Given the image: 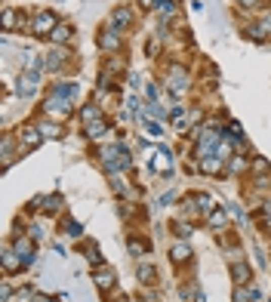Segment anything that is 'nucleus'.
<instances>
[{
  "instance_id": "1",
  "label": "nucleus",
  "mask_w": 271,
  "mask_h": 302,
  "mask_svg": "<svg viewBox=\"0 0 271 302\" xmlns=\"http://www.w3.org/2000/svg\"><path fill=\"white\" fill-rule=\"evenodd\" d=\"M56 25H59V19H56L53 13H37L34 22H31V31H34L37 37H50V34L56 31Z\"/></svg>"
},
{
  "instance_id": "2",
  "label": "nucleus",
  "mask_w": 271,
  "mask_h": 302,
  "mask_svg": "<svg viewBox=\"0 0 271 302\" xmlns=\"http://www.w3.org/2000/svg\"><path fill=\"white\" fill-rule=\"evenodd\" d=\"M99 47L105 53H114V50H121V31L114 28V25H105L102 34H99Z\"/></svg>"
},
{
  "instance_id": "3",
  "label": "nucleus",
  "mask_w": 271,
  "mask_h": 302,
  "mask_svg": "<svg viewBox=\"0 0 271 302\" xmlns=\"http://www.w3.org/2000/svg\"><path fill=\"white\" fill-rule=\"evenodd\" d=\"M167 84H170L176 93L188 90V71H185L182 65H170V78H167Z\"/></svg>"
},
{
  "instance_id": "4",
  "label": "nucleus",
  "mask_w": 271,
  "mask_h": 302,
  "mask_svg": "<svg viewBox=\"0 0 271 302\" xmlns=\"http://www.w3.org/2000/svg\"><path fill=\"white\" fill-rule=\"evenodd\" d=\"M37 84H41V74H37V71H25L22 78H19V93L22 96H31L37 90Z\"/></svg>"
},
{
  "instance_id": "5",
  "label": "nucleus",
  "mask_w": 271,
  "mask_h": 302,
  "mask_svg": "<svg viewBox=\"0 0 271 302\" xmlns=\"http://www.w3.org/2000/svg\"><path fill=\"white\" fill-rule=\"evenodd\" d=\"M108 25H114L118 31H124V28H130V25H133V13H130L127 7H118V10L111 13V22H108Z\"/></svg>"
},
{
  "instance_id": "6",
  "label": "nucleus",
  "mask_w": 271,
  "mask_h": 302,
  "mask_svg": "<svg viewBox=\"0 0 271 302\" xmlns=\"http://www.w3.org/2000/svg\"><path fill=\"white\" fill-rule=\"evenodd\" d=\"M22 262H25V259L16 253V247H7V250H4V269H7V275L19 272V269H22Z\"/></svg>"
},
{
  "instance_id": "7",
  "label": "nucleus",
  "mask_w": 271,
  "mask_h": 302,
  "mask_svg": "<svg viewBox=\"0 0 271 302\" xmlns=\"http://www.w3.org/2000/svg\"><path fill=\"white\" fill-rule=\"evenodd\" d=\"M71 37H74V28H71L68 22H59V25H56V31L50 34V41H53V44H68Z\"/></svg>"
},
{
  "instance_id": "8",
  "label": "nucleus",
  "mask_w": 271,
  "mask_h": 302,
  "mask_svg": "<svg viewBox=\"0 0 271 302\" xmlns=\"http://www.w3.org/2000/svg\"><path fill=\"white\" fill-rule=\"evenodd\" d=\"M93 281H96V287H99L102 293H108V290L114 287V272H111V269H99V272L93 275Z\"/></svg>"
},
{
  "instance_id": "9",
  "label": "nucleus",
  "mask_w": 271,
  "mask_h": 302,
  "mask_svg": "<svg viewBox=\"0 0 271 302\" xmlns=\"http://www.w3.org/2000/svg\"><path fill=\"white\" fill-rule=\"evenodd\" d=\"M41 127H34V124H28L25 130H22V142L28 145V148H37V145H41Z\"/></svg>"
},
{
  "instance_id": "10",
  "label": "nucleus",
  "mask_w": 271,
  "mask_h": 302,
  "mask_svg": "<svg viewBox=\"0 0 271 302\" xmlns=\"http://www.w3.org/2000/svg\"><path fill=\"white\" fill-rule=\"evenodd\" d=\"M201 170L210 173V176H216V173L222 170V158H219V155H204V158H201Z\"/></svg>"
},
{
  "instance_id": "11",
  "label": "nucleus",
  "mask_w": 271,
  "mask_h": 302,
  "mask_svg": "<svg viewBox=\"0 0 271 302\" xmlns=\"http://www.w3.org/2000/svg\"><path fill=\"white\" fill-rule=\"evenodd\" d=\"M210 229L213 232H225L228 229V213L225 210H213L210 213Z\"/></svg>"
},
{
  "instance_id": "12",
  "label": "nucleus",
  "mask_w": 271,
  "mask_h": 302,
  "mask_svg": "<svg viewBox=\"0 0 271 302\" xmlns=\"http://www.w3.org/2000/svg\"><path fill=\"white\" fill-rule=\"evenodd\" d=\"M170 256H173V262H185V259L191 256V247H188V244H185V241L179 238V241H176V244L170 247Z\"/></svg>"
},
{
  "instance_id": "13",
  "label": "nucleus",
  "mask_w": 271,
  "mask_h": 302,
  "mask_svg": "<svg viewBox=\"0 0 271 302\" xmlns=\"http://www.w3.org/2000/svg\"><path fill=\"white\" fill-rule=\"evenodd\" d=\"M231 278L238 284H250V266L247 262H235V266H231Z\"/></svg>"
},
{
  "instance_id": "14",
  "label": "nucleus",
  "mask_w": 271,
  "mask_h": 302,
  "mask_svg": "<svg viewBox=\"0 0 271 302\" xmlns=\"http://www.w3.org/2000/svg\"><path fill=\"white\" fill-rule=\"evenodd\" d=\"M105 133H108V124H105L102 118H96V121L87 124V136H90V139H102Z\"/></svg>"
},
{
  "instance_id": "15",
  "label": "nucleus",
  "mask_w": 271,
  "mask_h": 302,
  "mask_svg": "<svg viewBox=\"0 0 271 302\" xmlns=\"http://www.w3.org/2000/svg\"><path fill=\"white\" fill-rule=\"evenodd\" d=\"M136 275H139V281H142V284H151V281H154V275H158V272H154V266H151V262H142Z\"/></svg>"
},
{
  "instance_id": "16",
  "label": "nucleus",
  "mask_w": 271,
  "mask_h": 302,
  "mask_svg": "<svg viewBox=\"0 0 271 302\" xmlns=\"http://www.w3.org/2000/svg\"><path fill=\"white\" fill-rule=\"evenodd\" d=\"M37 127H41V133L50 136V139H59V136H62V127L53 124V121H44V124H37Z\"/></svg>"
},
{
  "instance_id": "17",
  "label": "nucleus",
  "mask_w": 271,
  "mask_h": 302,
  "mask_svg": "<svg viewBox=\"0 0 271 302\" xmlns=\"http://www.w3.org/2000/svg\"><path fill=\"white\" fill-rule=\"evenodd\" d=\"M16 253L28 262V259H31V241H28V238H16Z\"/></svg>"
},
{
  "instance_id": "18",
  "label": "nucleus",
  "mask_w": 271,
  "mask_h": 302,
  "mask_svg": "<svg viewBox=\"0 0 271 302\" xmlns=\"http://www.w3.org/2000/svg\"><path fill=\"white\" fill-rule=\"evenodd\" d=\"M41 207H44V210H50V213H56V210H62V198H59V195H53V198L41 201Z\"/></svg>"
},
{
  "instance_id": "19",
  "label": "nucleus",
  "mask_w": 271,
  "mask_h": 302,
  "mask_svg": "<svg viewBox=\"0 0 271 302\" xmlns=\"http://www.w3.org/2000/svg\"><path fill=\"white\" fill-rule=\"evenodd\" d=\"M253 296H256V290H253V287H247V290H244V287H238V290H235V302H250Z\"/></svg>"
},
{
  "instance_id": "20",
  "label": "nucleus",
  "mask_w": 271,
  "mask_h": 302,
  "mask_svg": "<svg viewBox=\"0 0 271 302\" xmlns=\"http://www.w3.org/2000/svg\"><path fill=\"white\" fill-rule=\"evenodd\" d=\"M62 62H65V53H62V50H56V53H53V56H50V59H47V62H44V65H47V68H50V71H53V68H59V65H62Z\"/></svg>"
},
{
  "instance_id": "21",
  "label": "nucleus",
  "mask_w": 271,
  "mask_h": 302,
  "mask_svg": "<svg viewBox=\"0 0 271 302\" xmlns=\"http://www.w3.org/2000/svg\"><path fill=\"white\" fill-rule=\"evenodd\" d=\"M65 235L68 238H81V225H77L74 219H65Z\"/></svg>"
},
{
  "instance_id": "22",
  "label": "nucleus",
  "mask_w": 271,
  "mask_h": 302,
  "mask_svg": "<svg viewBox=\"0 0 271 302\" xmlns=\"http://www.w3.org/2000/svg\"><path fill=\"white\" fill-rule=\"evenodd\" d=\"M170 167V155L167 151H158V158H154V170H167Z\"/></svg>"
},
{
  "instance_id": "23",
  "label": "nucleus",
  "mask_w": 271,
  "mask_h": 302,
  "mask_svg": "<svg viewBox=\"0 0 271 302\" xmlns=\"http://www.w3.org/2000/svg\"><path fill=\"white\" fill-rule=\"evenodd\" d=\"M87 259L93 262V266H102V253H99V247L90 244V247H87Z\"/></svg>"
},
{
  "instance_id": "24",
  "label": "nucleus",
  "mask_w": 271,
  "mask_h": 302,
  "mask_svg": "<svg viewBox=\"0 0 271 302\" xmlns=\"http://www.w3.org/2000/svg\"><path fill=\"white\" fill-rule=\"evenodd\" d=\"M145 250H148V244H142L139 238H133V241H130V253H133V256H142Z\"/></svg>"
},
{
  "instance_id": "25",
  "label": "nucleus",
  "mask_w": 271,
  "mask_h": 302,
  "mask_svg": "<svg viewBox=\"0 0 271 302\" xmlns=\"http://www.w3.org/2000/svg\"><path fill=\"white\" fill-rule=\"evenodd\" d=\"M176 235H179V238L185 241V238L191 235V225H188V222H176Z\"/></svg>"
},
{
  "instance_id": "26",
  "label": "nucleus",
  "mask_w": 271,
  "mask_h": 302,
  "mask_svg": "<svg viewBox=\"0 0 271 302\" xmlns=\"http://www.w3.org/2000/svg\"><path fill=\"white\" fill-rule=\"evenodd\" d=\"M176 13V4H170V0H161V16L167 19V16H173Z\"/></svg>"
},
{
  "instance_id": "27",
  "label": "nucleus",
  "mask_w": 271,
  "mask_h": 302,
  "mask_svg": "<svg viewBox=\"0 0 271 302\" xmlns=\"http://www.w3.org/2000/svg\"><path fill=\"white\" fill-rule=\"evenodd\" d=\"M145 124V130L151 133V136H161V124H154V121H142Z\"/></svg>"
},
{
  "instance_id": "28",
  "label": "nucleus",
  "mask_w": 271,
  "mask_h": 302,
  "mask_svg": "<svg viewBox=\"0 0 271 302\" xmlns=\"http://www.w3.org/2000/svg\"><path fill=\"white\" fill-rule=\"evenodd\" d=\"M13 25H16V13L7 10V13H4V28H13Z\"/></svg>"
},
{
  "instance_id": "29",
  "label": "nucleus",
  "mask_w": 271,
  "mask_h": 302,
  "mask_svg": "<svg viewBox=\"0 0 271 302\" xmlns=\"http://www.w3.org/2000/svg\"><path fill=\"white\" fill-rule=\"evenodd\" d=\"M244 167H247V161H244V158H235V161H231V173H241Z\"/></svg>"
},
{
  "instance_id": "30",
  "label": "nucleus",
  "mask_w": 271,
  "mask_h": 302,
  "mask_svg": "<svg viewBox=\"0 0 271 302\" xmlns=\"http://www.w3.org/2000/svg\"><path fill=\"white\" fill-rule=\"evenodd\" d=\"M142 302H158V293H154V290H142Z\"/></svg>"
},
{
  "instance_id": "31",
  "label": "nucleus",
  "mask_w": 271,
  "mask_h": 302,
  "mask_svg": "<svg viewBox=\"0 0 271 302\" xmlns=\"http://www.w3.org/2000/svg\"><path fill=\"white\" fill-rule=\"evenodd\" d=\"M139 4H142L145 10H158V7H161V0H139Z\"/></svg>"
},
{
  "instance_id": "32",
  "label": "nucleus",
  "mask_w": 271,
  "mask_h": 302,
  "mask_svg": "<svg viewBox=\"0 0 271 302\" xmlns=\"http://www.w3.org/2000/svg\"><path fill=\"white\" fill-rule=\"evenodd\" d=\"M241 7H259V0H238Z\"/></svg>"
},
{
  "instance_id": "33",
  "label": "nucleus",
  "mask_w": 271,
  "mask_h": 302,
  "mask_svg": "<svg viewBox=\"0 0 271 302\" xmlns=\"http://www.w3.org/2000/svg\"><path fill=\"white\" fill-rule=\"evenodd\" d=\"M262 213H265V216H271V201H265V204H262Z\"/></svg>"
},
{
  "instance_id": "34",
  "label": "nucleus",
  "mask_w": 271,
  "mask_h": 302,
  "mask_svg": "<svg viewBox=\"0 0 271 302\" xmlns=\"http://www.w3.org/2000/svg\"><path fill=\"white\" fill-rule=\"evenodd\" d=\"M50 302H53V299H50Z\"/></svg>"
}]
</instances>
